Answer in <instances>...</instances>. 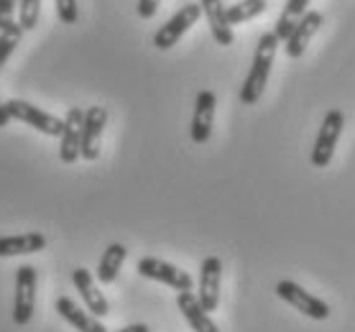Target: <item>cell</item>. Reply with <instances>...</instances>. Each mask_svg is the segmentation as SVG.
Segmentation results:
<instances>
[{"mask_svg":"<svg viewBox=\"0 0 355 332\" xmlns=\"http://www.w3.org/2000/svg\"><path fill=\"white\" fill-rule=\"evenodd\" d=\"M268 0H241V3H233L227 8V21L230 26L243 24V21H250V18H259L261 13H266Z\"/></svg>","mask_w":355,"mask_h":332,"instance_id":"obj_20","label":"cell"},{"mask_svg":"<svg viewBox=\"0 0 355 332\" xmlns=\"http://www.w3.org/2000/svg\"><path fill=\"white\" fill-rule=\"evenodd\" d=\"M276 49H279V39H276L274 31L263 33L259 39V46H256V54H253V64H250V72L245 77L241 87V103L243 105H256L263 95V89L268 85V74H271V67H274Z\"/></svg>","mask_w":355,"mask_h":332,"instance_id":"obj_1","label":"cell"},{"mask_svg":"<svg viewBox=\"0 0 355 332\" xmlns=\"http://www.w3.org/2000/svg\"><path fill=\"white\" fill-rule=\"evenodd\" d=\"M138 274L144 276V279H151V281H159V283H166L171 289H177V292H192V276L182 271L179 266L169 263V261H162V259H154V256H144V259L138 261Z\"/></svg>","mask_w":355,"mask_h":332,"instance_id":"obj_5","label":"cell"},{"mask_svg":"<svg viewBox=\"0 0 355 332\" xmlns=\"http://www.w3.org/2000/svg\"><path fill=\"white\" fill-rule=\"evenodd\" d=\"M118 332H151V330H148V324L136 322V324H128V327H123V330H118Z\"/></svg>","mask_w":355,"mask_h":332,"instance_id":"obj_27","label":"cell"},{"mask_svg":"<svg viewBox=\"0 0 355 332\" xmlns=\"http://www.w3.org/2000/svg\"><path fill=\"white\" fill-rule=\"evenodd\" d=\"M82 123H85V110L69 107L64 130H62V146H59V159L64 164H74L82 156Z\"/></svg>","mask_w":355,"mask_h":332,"instance_id":"obj_11","label":"cell"},{"mask_svg":"<svg viewBox=\"0 0 355 332\" xmlns=\"http://www.w3.org/2000/svg\"><path fill=\"white\" fill-rule=\"evenodd\" d=\"M343 128H345V115L340 110H327L322 125H320V133H317L315 148H312V166L315 169L330 166L332 154H335L338 141L343 136Z\"/></svg>","mask_w":355,"mask_h":332,"instance_id":"obj_2","label":"cell"},{"mask_svg":"<svg viewBox=\"0 0 355 332\" xmlns=\"http://www.w3.org/2000/svg\"><path fill=\"white\" fill-rule=\"evenodd\" d=\"M200 6H202V13L207 16L212 39L218 41L220 46H230L235 41V36H233V26L227 21V8L223 6V0H200Z\"/></svg>","mask_w":355,"mask_h":332,"instance_id":"obj_14","label":"cell"},{"mask_svg":"<svg viewBox=\"0 0 355 332\" xmlns=\"http://www.w3.org/2000/svg\"><path fill=\"white\" fill-rule=\"evenodd\" d=\"M322 21H324V16L320 13V10H307V13L302 16V21H299V24L294 26L291 36L286 39V46H284L286 57H289V59H299V57H302V54L307 51L312 36H315V33L320 31Z\"/></svg>","mask_w":355,"mask_h":332,"instance_id":"obj_12","label":"cell"},{"mask_svg":"<svg viewBox=\"0 0 355 332\" xmlns=\"http://www.w3.org/2000/svg\"><path fill=\"white\" fill-rule=\"evenodd\" d=\"M177 307H179V312L184 315L187 324H189L194 332H220L218 324L212 322V317L207 315V312H205V307L200 304L197 294L179 292L177 294Z\"/></svg>","mask_w":355,"mask_h":332,"instance_id":"obj_15","label":"cell"},{"mask_svg":"<svg viewBox=\"0 0 355 332\" xmlns=\"http://www.w3.org/2000/svg\"><path fill=\"white\" fill-rule=\"evenodd\" d=\"M21 36H24V28H21V26L10 28V31H0V69L6 67L10 54H13L16 46L21 44Z\"/></svg>","mask_w":355,"mask_h":332,"instance_id":"obj_21","label":"cell"},{"mask_svg":"<svg viewBox=\"0 0 355 332\" xmlns=\"http://www.w3.org/2000/svg\"><path fill=\"white\" fill-rule=\"evenodd\" d=\"M16 13H18L16 0H0V31H10V28L21 26L16 21Z\"/></svg>","mask_w":355,"mask_h":332,"instance_id":"obj_23","label":"cell"},{"mask_svg":"<svg viewBox=\"0 0 355 332\" xmlns=\"http://www.w3.org/2000/svg\"><path fill=\"white\" fill-rule=\"evenodd\" d=\"M105 125H107L105 107L92 105L85 110V123H82V159L85 161H97L100 159V141H103Z\"/></svg>","mask_w":355,"mask_h":332,"instance_id":"obj_9","label":"cell"},{"mask_svg":"<svg viewBox=\"0 0 355 332\" xmlns=\"http://www.w3.org/2000/svg\"><path fill=\"white\" fill-rule=\"evenodd\" d=\"M21 28L24 31H33L39 26L41 16V0H21Z\"/></svg>","mask_w":355,"mask_h":332,"instance_id":"obj_22","label":"cell"},{"mask_svg":"<svg viewBox=\"0 0 355 332\" xmlns=\"http://www.w3.org/2000/svg\"><path fill=\"white\" fill-rule=\"evenodd\" d=\"M125 256H128V248L123 243H110L103 251V259H100V263H97V274L95 279L100 283H113L115 279H118V271H121L123 261H125Z\"/></svg>","mask_w":355,"mask_h":332,"instance_id":"obj_18","label":"cell"},{"mask_svg":"<svg viewBox=\"0 0 355 332\" xmlns=\"http://www.w3.org/2000/svg\"><path fill=\"white\" fill-rule=\"evenodd\" d=\"M215 107H218V98L212 89H202L197 92L194 100V113L192 123H189V136L194 143H207L212 136V125H215Z\"/></svg>","mask_w":355,"mask_h":332,"instance_id":"obj_8","label":"cell"},{"mask_svg":"<svg viewBox=\"0 0 355 332\" xmlns=\"http://www.w3.org/2000/svg\"><path fill=\"white\" fill-rule=\"evenodd\" d=\"M57 3V16L62 24L74 26L77 18H80V10H77V0H54Z\"/></svg>","mask_w":355,"mask_h":332,"instance_id":"obj_24","label":"cell"},{"mask_svg":"<svg viewBox=\"0 0 355 332\" xmlns=\"http://www.w3.org/2000/svg\"><path fill=\"white\" fill-rule=\"evenodd\" d=\"M159 3H162V0H138L136 13L144 18V21H148V18L156 16V10H159Z\"/></svg>","mask_w":355,"mask_h":332,"instance_id":"obj_25","label":"cell"},{"mask_svg":"<svg viewBox=\"0 0 355 332\" xmlns=\"http://www.w3.org/2000/svg\"><path fill=\"white\" fill-rule=\"evenodd\" d=\"M10 121H13V118H10L8 107H6V103L0 100V128H6V125H8Z\"/></svg>","mask_w":355,"mask_h":332,"instance_id":"obj_26","label":"cell"},{"mask_svg":"<svg viewBox=\"0 0 355 332\" xmlns=\"http://www.w3.org/2000/svg\"><path fill=\"white\" fill-rule=\"evenodd\" d=\"M220 281H223V261L218 256H207L200 266V294L197 299L205 312H215L220 304Z\"/></svg>","mask_w":355,"mask_h":332,"instance_id":"obj_10","label":"cell"},{"mask_svg":"<svg viewBox=\"0 0 355 332\" xmlns=\"http://www.w3.org/2000/svg\"><path fill=\"white\" fill-rule=\"evenodd\" d=\"M200 16H202L200 3H187V6H182V8L154 33V46L159 51H169L171 46H177V41L200 21Z\"/></svg>","mask_w":355,"mask_h":332,"instance_id":"obj_4","label":"cell"},{"mask_svg":"<svg viewBox=\"0 0 355 332\" xmlns=\"http://www.w3.org/2000/svg\"><path fill=\"white\" fill-rule=\"evenodd\" d=\"M46 248V238L41 233H21V235H6L0 238V259L8 256H28Z\"/></svg>","mask_w":355,"mask_h":332,"instance_id":"obj_16","label":"cell"},{"mask_svg":"<svg viewBox=\"0 0 355 332\" xmlns=\"http://www.w3.org/2000/svg\"><path fill=\"white\" fill-rule=\"evenodd\" d=\"M72 283H74V289L80 292L82 302L87 304L89 315L105 317L107 312H110V304H107V299L103 297V292L97 289L95 279H92V274H89L87 268H74V271H72Z\"/></svg>","mask_w":355,"mask_h":332,"instance_id":"obj_13","label":"cell"},{"mask_svg":"<svg viewBox=\"0 0 355 332\" xmlns=\"http://www.w3.org/2000/svg\"><path fill=\"white\" fill-rule=\"evenodd\" d=\"M274 292L279 299L291 304V307L297 309V312H302L304 317H312V320H327V317H330V304H327V302L315 297V294L307 292V289H302L299 283L289 281V279H282V281L276 283Z\"/></svg>","mask_w":355,"mask_h":332,"instance_id":"obj_3","label":"cell"},{"mask_svg":"<svg viewBox=\"0 0 355 332\" xmlns=\"http://www.w3.org/2000/svg\"><path fill=\"white\" fill-rule=\"evenodd\" d=\"M6 107H8L10 118H16V121L31 125V128H36L39 133H44V136H59L62 138L64 121L57 118V115L46 113V110H41V107L31 105V103H26V100H18V98L8 100Z\"/></svg>","mask_w":355,"mask_h":332,"instance_id":"obj_6","label":"cell"},{"mask_svg":"<svg viewBox=\"0 0 355 332\" xmlns=\"http://www.w3.org/2000/svg\"><path fill=\"white\" fill-rule=\"evenodd\" d=\"M309 3H312V0H286L284 13L279 16V21H276V26H274L276 39L286 44V39H289L291 31H294V26H297L299 21H302V16L307 13Z\"/></svg>","mask_w":355,"mask_h":332,"instance_id":"obj_19","label":"cell"},{"mask_svg":"<svg viewBox=\"0 0 355 332\" xmlns=\"http://www.w3.org/2000/svg\"><path fill=\"white\" fill-rule=\"evenodd\" d=\"M57 312L62 315V320L72 324L77 332H107L105 324L100 322L95 315H87V312H82L77 304H74L69 297H59L57 299Z\"/></svg>","mask_w":355,"mask_h":332,"instance_id":"obj_17","label":"cell"},{"mask_svg":"<svg viewBox=\"0 0 355 332\" xmlns=\"http://www.w3.org/2000/svg\"><path fill=\"white\" fill-rule=\"evenodd\" d=\"M36 268L24 263L21 268H16V299H13V322L18 327L31 322L33 309H36Z\"/></svg>","mask_w":355,"mask_h":332,"instance_id":"obj_7","label":"cell"}]
</instances>
